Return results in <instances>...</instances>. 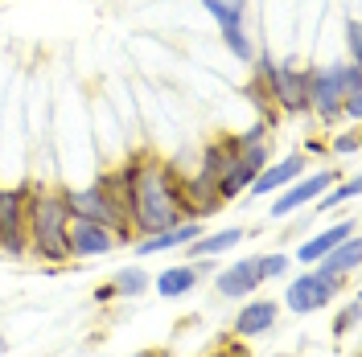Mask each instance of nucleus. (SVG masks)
<instances>
[{
    "label": "nucleus",
    "mask_w": 362,
    "mask_h": 357,
    "mask_svg": "<svg viewBox=\"0 0 362 357\" xmlns=\"http://www.w3.org/2000/svg\"><path fill=\"white\" fill-rule=\"evenodd\" d=\"M239 243H243V230L230 226V230H218V234H198L189 246H194L198 259H214V255H223V250H230V246H239Z\"/></svg>",
    "instance_id": "f3484780"
},
{
    "label": "nucleus",
    "mask_w": 362,
    "mask_h": 357,
    "mask_svg": "<svg viewBox=\"0 0 362 357\" xmlns=\"http://www.w3.org/2000/svg\"><path fill=\"white\" fill-rule=\"evenodd\" d=\"M354 198H358V181H346V185H338V189L329 185V189L321 193V201H317V210H321V214H329L334 205H346V201H354Z\"/></svg>",
    "instance_id": "aec40b11"
},
{
    "label": "nucleus",
    "mask_w": 362,
    "mask_h": 357,
    "mask_svg": "<svg viewBox=\"0 0 362 357\" xmlns=\"http://www.w3.org/2000/svg\"><path fill=\"white\" fill-rule=\"evenodd\" d=\"M293 267V259L288 255H259V271H264V279H276V275H284V271Z\"/></svg>",
    "instance_id": "5701e85b"
},
{
    "label": "nucleus",
    "mask_w": 362,
    "mask_h": 357,
    "mask_svg": "<svg viewBox=\"0 0 362 357\" xmlns=\"http://www.w3.org/2000/svg\"><path fill=\"white\" fill-rule=\"evenodd\" d=\"M334 152H341V157H354L358 152V132H346L334 140Z\"/></svg>",
    "instance_id": "393cba45"
},
{
    "label": "nucleus",
    "mask_w": 362,
    "mask_h": 357,
    "mask_svg": "<svg viewBox=\"0 0 362 357\" xmlns=\"http://www.w3.org/2000/svg\"><path fill=\"white\" fill-rule=\"evenodd\" d=\"M354 325H358V300H346V308L334 316V337L354 333Z\"/></svg>",
    "instance_id": "4be33fe9"
},
{
    "label": "nucleus",
    "mask_w": 362,
    "mask_h": 357,
    "mask_svg": "<svg viewBox=\"0 0 362 357\" xmlns=\"http://www.w3.org/2000/svg\"><path fill=\"white\" fill-rule=\"evenodd\" d=\"M259 83L272 95V103L280 111H309V70H300L296 62H272L264 58L259 62Z\"/></svg>",
    "instance_id": "7ed1b4c3"
},
{
    "label": "nucleus",
    "mask_w": 362,
    "mask_h": 357,
    "mask_svg": "<svg viewBox=\"0 0 362 357\" xmlns=\"http://www.w3.org/2000/svg\"><path fill=\"white\" fill-rule=\"evenodd\" d=\"M305 173H309V160L305 157H288V160H280V164H264L259 177L251 181L247 193H272V189H284V185H293L296 177H305Z\"/></svg>",
    "instance_id": "ddd939ff"
},
{
    "label": "nucleus",
    "mask_w": 362,
    "mask_h": 357,
    "mask_svg": "<svg viewBox=\"0 0 362 357\" xmlns=\"http://www.w3.org/2000/svg\"><path fill=\"white\" fill-rule=\"evenodd\" d=\"M346 99V66H317L309 70V111H317L325 123L341 115Z\"/></svg>",
    "instance_id": "39448f33"
},
{
    "label": "nucleus",
    "mask_w": 362,
    "mask_h": 357,
    "mask_svg": "<svg viewBox=\"0 0 362 357\" xmlns=\"http://www.w3.org/2000/svg\"><path fill=\"white\" fill-rule=\"evenodd\" d=\"M177 222H185V210H181L173 173L157 160H132L128 164V226L144 238Z\"/></svg>",
    "instance_id": "f257e3e1"
},
{
    "label": "nucleus",
    "mask_w": 362,
    "mask_h": 357,
    "mask_svg": "<svg viewBox=\"0 0 362 357\" xmlns=\"http://www.w3.org/2000/svg\"><path fill=\"white\" fill-rule=\"evenodd\" d=\"M276 304L272 300H251V304H243L239 308V316H235V337H259L268 333L272 325H276Z\"/></svg>",
    "instance_id": "4468645a"
},
{
    "label": "nucleus",
    "mask_w": 362,
    "mask_h": 357,
    "mask_svg": "<svg viewBox=\"0 0 362 357\" xmlns=\"http://www.w3.org/2000/svg\"><path fill=\"white\" fill-rule=\"evenodd\" d=\"M132 357H157V353H148V349H140V353H132Z\"/></svg>",
    "instance_id": "bb28decb"
},
{
    "label": "nucleus",
    "mask_w": 362,
    "mask_h": 357,
    "mask_svg": "<svg viewBox=\"0 0 362 357\" xmlns=\"http://www.w3.org/2000/svg\"><path fill=\"white\" fill-rule=\"evenodd\" d=\"M70 255L74 259H90V255H107V250H115V246L124 243V234H115V230H107V226L99 222H87V218H70Z\"/></svg>",
    "instance_id": "6e6552de"
},
{
    "label": "nucleus",
    "mask_w": 362,
    "mask_h": 357,
    "mask_svg": "<svg viewBox=\"0 0 362 357\" xmlns=\"http://www.w3.org/2000/svg\"><path fill=\"white\" fill-rule=\"evenodd\" d=\"M338 288H341V284L325 279V275H317V271H300L293 284H288V291H284V304H288L296 316L321 313V308L338 296Z\"/></svg>",
    "instance_id": "423d86ee"
},
{
    "label": "nucleus",
    "mask_w": 362,
    "mask_h": 357,
    "mask_svg": "<svg viewBox=\"0 0 362 357\" xmlns=\"http://www.w3.org/2000/svg\"><path fill=\"white\" fill-rule=\"evenodd\" d=\"M202 8L218 21V29H239V25H243L247 0H202Z\"/></svg>",
    "instance_id": "a211bd4d"
},
{
    "label": "nucleus",
    "mask_w": 362,
    "mask_h": 357,
    "mask_svg": "<svg viewBox=\"0 0 362 357\" xmlns=\"http://www.w3.org/2000/svg\"><path fill=\"white\" fill-rule=\"evenodd\" d=\"M259 140H272V135H268V128H264V123H255V128H247V132H243V135H235L230 144H235V148H251V144H259Z\"/></svg>",
    "instance_id": "b1692460"
},
{
    "label": "nucleus",
    "mask_w": 362,
    "mask_h": 357,
    "mask_svg": "<svg viewBox=\"0 0 362 357\" xmlns=\"http://www.w3.org/2000/svg\"><path fill=\"white\" fill-rule=\"evenodd\" d=\"M223 42H226V49H230L239 62H251V58H255V49H251L247 33H243V25H239V29H223Z\"/></svg>",
    "instance_id": "412c9836"
},
{
    "label": "nucleus",
    "mask_w": 362,
    "mask_h": 357,
    "mask_svg": "<svg viewBox=\"0 0 362 357\" xmlns=\"http://www.w3.org/2000/svg\"><path fill=\"white\" fill-rule=\"evenodd\" d=\"M0 353H4V337H0Z\"/></svg>",
    "instance_id": "cd10ccee"
},
{
    "label": "nucleus",
    "mask_w": 362,
    "mask_h": 357,
    "mask_svg": "<svg viewBox=\"0 0 362 357\" xmlns=\"http://www.w3.org/2000/svg\"><path fill=\"white\" fill-rule=\"evenodd\" d=\"M202 234V222L198 218H185V222L169 226V230H157V234H144L136 243V255H157V250H173V246H189Z\"/></svg>",
    "instance_id": "f8f14e48"
},
{
    "label": "nucleus",
    "mask_w": 362,
    "mask_h": 357,
    "mask_svg": "<svg viewBox=\"0 0 362 357\" xmlns=\"http://www.w3.org/2000/svg\"><path fill=\"white\" fill-rule=\"evenodd\" d=\"M329 185H334V173H329V169H325V173H305V177H296L293 185H284V198H276L272 218H288L296 210H305V205L313 198H321Z\"/></svg>",
    "instance_id": "1a4fd4ad"
},
{
    "label": "nucleus",
    "mask_w": 362,
    "mask_h": 357,
    "mask_svg": "<svg viewBox=\"0 0 362 357\" xmlns=\"http://www.w3.org/2000/svg\"><path fill=\"white\" fill-rule=\"evenodd\" d=\"M354 230H358L354 222H338L334 230H325V234H313V238H305V243H300L296 259H300V263H317V259H321L325 250H334L338 243H346V238H350Z\"/></svg>",
    "instance_id": "2eb2a0df"
},
{
    "label": "nucleus",
    "mask_w": 362,
    "mask_h": 357,
    "mask_svg": "<svg viewBox=\"0 0 362 357\" xmlns=\"http://www.w3.org/2000/svg\"><path fill=\"white\" fill-rule=\"evenodd\" d=\"M202 267H165L157 275V291L165 296V300H177V296H189V291L198 288V279H202Z\"/></svg>",
    "instance_id": "dca6fc26"
},
{
    "label": "nucleus",
    "mask_w": 362,
    "mask_h": 357,
    "mask_svg": "<svg viewBox=\"0 0 362 357\" xmlns=\"http://www.w3.org/2000/svg\"><path fill=\"white\" fill-rule=\"evenodd\" d=\"M0 250L25 255V189H0Z\"/></svg>",
    "instance_id": "0eeeda50"
},
{
    "label": "nucleus",
    "mask_w": 362,
    "mask_h": 357,
    "mask_svg": "<svg viewBox=\"0 0 362 357\" xmlns=\"http://www.w3.org/2000/svg\"><path fill=\"white\" fill-rule=\"evenodd\" d=\"M66 210L70 218H87V222H99L107 226V230H128V210L115 201V193L99 181V185H90V189H74L66 193Z\"/></svg>",
    "instance_id": "20e7f679"
},
{
    "label": "nucleus",
    "mask_w": 362,
    "mask_h": 357,
    "mask_svg": "<svg viewBox=\"0 0 362 357\" xmlns=\"http://www.w3.org/2000/svg\"><path fill=\"white\" fill-rule=\"evenodd\" d=\"M107 288H112V296H119V300H136V296H144V288H148V275L140 267H124V271H115V279Z\"/></svg>",
    "instance_id": "6ab92c4d"
},
{
    "label": "nucleus",
    "mask_w": 362,
    "mask_h": 357,
    "mask_svg": "<svg viewBox=\"0 0 362 357\" xmlns=\"http://www.w3.org/2000/svg\"><path fill=\"white\" fill-rule=\"evenodd\" d=\"M346 45H350V62H358V54H362V37H358V21H350V25H346Z\"/></svg>",
    "instance_id": "a878e982"
},
{
    "label": "nucleus",
    "mask_w": 362,
    "mask_h": 357,
    "mask_svg": "<svg viewBox=\"0 0 362 357\" xmlns=\"http://www.w3.org/2000/svg\"><path fill=\"white\" fill-rule=\"evenodd\" d=\"M264 284V271H259V255H251V259H239V263H230L226 271H218V279H214V288L218 296L226 300H243L251 291Z\"/></svg>",
    "instance_id": "9d476101"
},
{
    "label": "nucleus",
    "mask_w": 362,
    "mask_h": 357,
    "mask_svg": "<svg viewBox=\"0 0 362 357\" xmlns=\"http://www.w3.org/2000/svg\"><path fill=\"white\" fill-rule=\"evenodd\" d=\"M362 263V246H358V234H350L346 243H338L334 250H325L321 259H317V275H325V279H334V284H341L346 275H354Z\"/></svg>",
    "instance_id": "9b49d317"
},
{
    "label": "nucleus",
    "mask_w": 362,
    "mask_h": 357,
    "mask_svg": "<svg viewBox=\"0 0 362 357\" xmlns=\"http://www.w3.org/2000/svg\"><path fill=\"white\" fill-rule=\"evenodd\" d=\"M70 210L66 193L54 189H25V243L45 263H66L70 259Z\"/></svg>",
    "instance_id": "f03ea898"
}]
</instances>
